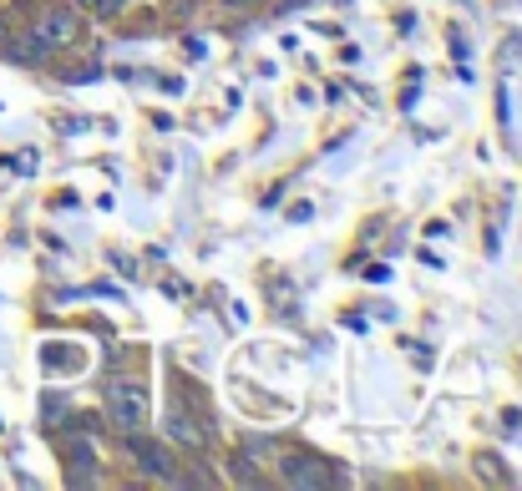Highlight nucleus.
<instances>
[{"label":"nucleus","instance_id":"nucleus-1","mask_svg":"<svg viewBox=\"0 0 522 491\" xmlns=\"http://www.w3.org/2000/svg\"><path fill=\"white\" fill-rule=\"evenodd\" d=\"M107 416L122 436H137L147 426V385L142 380H112L107 385Z\"/></svg>","mask_w":522,"mask_h":491},{"label":"nucleus","instance_id":"nucleus-2","mask_svg":"<svg viewBox=\"0 0 522 491\" xmlns=\"http://www.w3.org/2000/svg\"><path fill=\"white\" fill-rule=\"evenodd\" d=\"M77 16H71V11H46L41 21H36V36L51 46V51H61V46H71V41H77Z\"/></svg>","mask_w":522,"mask_h":491},{"label":"nucleus","instance_id":"nucleus-3","mask_svg":"<svg viewBox=\"0 0 522 491\" xmlns=\"http://www.w3.org/2000/svg\"><path fill=\"white\" fill-rule=\"evenodd\" d=\"M279 481L284 486H330V476H325V466L320 461H310V456H289V461H279Z\"/></svg>","mask_w":522,"mask_h":491},{"label":"nucleus","instance_id":"nucleus-4","mask_svg":"<svg viewBox=\"0 0 522 491\" xmlns=\"http://www.w3.org/2000/svg\"><path fill=\"white\" fill-rule=\"evenodd\" d=\"M132 441V456H137V466L147 471V476H158V481H178L173 476V461H168V451L163 446H147V441H137V436H127Z\"/></svg>","mask_w":522,"mask_h":491},{"label":"nucleus","instance_id":"nucleus-5","mask_svg":"<svg viewBox=\"0 0 522 491\" xmlns=\"http://www.w3.org/2000/svg\"><path fill=\"white\" fill-rule=\"evenodd\" d=\"M168 436H173L178 446H193V451L208 441V431H203V426H193V421H183V411H173V421H168Z\"/></svg>","mask_w":522,"mask_h":491},{"label":"nucleus","instance_id":"nucleus-6","mask_svg":"<svg viewBox=\"0 0 522 491\" xmlns=\"http://www.w3.org/2000/svg\"><path fill=\"white\" fill-rule=\"evenodd\" d=\"M11 56H16V61H46V56H51V46L31 31V36H21V41L11 46Z\"/></svg>","mask_w":522,"mask_h":491},{"label":"nucleus","instance_id":"nucleus-7","mask_svg":"<svg viewBox=\"0 0 522 491\" xmlns=\"http://www.w3.org/2000/svg\"><path fill=\"white\" fill-rule=\"evenodd\" d=\"M122 6H127V0H97V11H102V16H117Z\"/></svg>","mask_w":522,"mask_h":491},{"label":"nucleus","instance_id":"nucleus-8","mask_svg":"<svg viewBox=\"0 0 522 491\" xmlns=\"http://www.w3.org/2000/svg\"><path fill=\"white\" fill-rule=\"evenodd\" d=\"M223 6H259V0H223Z\"/></svg>","mask_w":522,"mask_h":491},{"label":"nucleus","instance_id":"nucleus-9","mask_svg":"<svg viewBox=\"0 0 522 491\" xmlns=\"http://www.w3.org/2000/svg\"><path fill=\"white\" fill-rule=\"evenodd\" d=\"M82 6H97V0H82Z\"/></svg>","mask_w":522,"mask_h":491}]
</instances>
